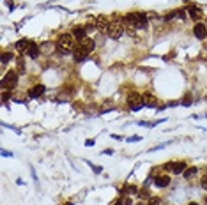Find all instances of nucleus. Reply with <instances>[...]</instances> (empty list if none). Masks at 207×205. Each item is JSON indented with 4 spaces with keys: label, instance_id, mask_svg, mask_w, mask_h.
Segmentation results:
<instances>
[{
    "label": "nucleus",
    "instance_id": "f257e3e1",
    "mask_svg": "<svg viewBox=\"0 0 207 205\" xmlns=\"http://www.w3.org/2000/svg\"><path fill=\"white\" fill-rule=\"evenodd\" d=\"M74 44H73V35L71 34H62L60 37H58V42H57V50H58V53H62V55H69V53H73L74 51Z\"/></svg>",
    "mask_w": 207,
    "mask_h": 205
},
{
    "label": "nucleus",
    "instance_id": "f03ea898",
    "mask_svg": "<svg viewBox=\"0 0 207 205\" xmlns=\"http://www.w3.org/2000/svg\"><path fill=\"white\" fill-rule=\"evenodd\" d=\"M124 18L129 19L138 30H145L147 25H149V16H147L145 12H129V14H126Z\"/></svg>",
    "mask_w": 207,
    "mask_h": 205
},
{
    "label": "nucleus",
    "instance_id": "7ed1b4c3",
    "mask_svg": "<svg viewBox=\"0 0 207 205\" xmlns=\"http://www.w3.org/2000/svg\"><path fill=\"white\" fill-rule=\"evenodd\" d=\"M18 76H19V73H16V71H9V73L2 78L0 87H2L4 90H12V88H16V85H18Z\"/></svg>",
    "mask_w": 207,
    "mask_h": 205
},
{
    "label": "nucleus",
    "instance_id": "20e7f679",
    "mask_svg": "<svg viewBox=\"0 0 207 205\" xmlns=\"http://www.w3.org/2000/svg\"><path fill=\"white\" fill-rule=\"evenodd\" d=\"M122 34H124V25H122V21H112L110 27L106 28V35H108L110 39H119V37H122Z\"/></svg>",
    "mask_w": 207,
    "mask_h": 205
},
{
    "label": "nucleus",
    "instance_id": "39448f33",
    "mask_svg": "<svg viewBox=\"0 0 207 205\" xmlns=\"http://www.w3.org/2000/svg\"><path fill=\"white\" fill-rule=\"evenodd\" d=\"M128 106H129V110H133V111H138L142 106H144V97L140 96V94H129L128 96Z\"/></svg>",
    "mask_w": 207,
    "mask_h": 205
},
{
    "label": "nucleus",
    "instance_id": "423d86ee",
    "mask_svg": "<svg viewBox=\"0 0 207 205\" xmlns=\"http://www.w3.org/2000/svg\"><path fill=\"white\" fill-rule=\"evenodd\" d=\"M193 34H195V37L197 39H206L207 37V27L204 23H195V27H193Z\"/></svg>",
    "mask_w": 207,
    "mask_h": 205
},
{
    "label": "nucleus",
    "instance_id": "0eeeda50",
    "mask_svg": "<svg viewBox=\"0 0 207 205\" xmlns=\"http://www.w3.org/2000/svg\"><path fill=\"white\" fill-rule=\"evenodd\" d=\"M188 14H190V18L191 19H195L197 23L202 19V16H204V12H202V9L200 7H197V5H191L190 9H188Z\"/></svg>",
    "mask_w": 207,
    "mask_h": 205
},
{
    "label": "nucleus",
    "instance_id": "6e6552de",
    "mask_svg": "<svg viewBox=\"0 0 207 205\" xmlns=\"http://www.w3.org/2000/svg\"><path fill=\"white\" fill-rule=\"evenodd\" d=\"M73 37H76L78 41H83L87 37V27H82V25L74 27L73 28Z\"/></svg>",
    "mask_w": 207,
    "mask_h": 205
},
{
    "label": "nucleus",
    "instance_id": "1a4fd4ad",
    "mask_svg": "<svg viewBox=\"0 0 207 205\" xmlns=\"http://www.w3.org/2000/svg\"><path fill=\"white\" fill-rule=\"evenodd\" d=\"M87 55H89V53H87L80 44H78V46L74 48V51H73V57H74V60H76V62H83V60L87 58Z\"/></svg>",
    "mask_w": 207,
    "mask_h": 205
},
{
    "label": "nucleus",
    "instance_id": "9d476101",
    "mask_svg": "<svg viewBox=\"0 0 207 205\" xmlns=\"http://www.w3.org/2000/svg\"><path fill=\"white\" fill-rule=\"evenodd\" d=\"M142 97H144V106H147V108H156V104H158V99H156V97H154L151 92L144 94Z\"/></svg>",
    "mask_w": 207,
    "mask_h": 205
},
{
    "label": "nucleus",
    "instance_id": "9b49d317",
    "mask_svg": "<svg viewBox=\"0 0 207 205\" xmlns=\"http://www.w3.org/2000/svg\"><path fill=\"white\" fill-rule=\"evenodd\" d=\"M170 172H172L174 175H182V173L186 172V163H184V161H177V163H174Z\"/></svg>",
    "mask_w": 207,
    "mask_h": 205
},
{
    "label": "nucleus",
    "instance_id": "f8f14e48",
    "mask_svg": "<svg viewBox=\"0 0 207 205\" xmlns=\"http://www.w3.org/2000/svg\"><path fill=\"white\" fill-rule=\"evenodd\" d=\"M96 27H97L99 30H105V32H106V28L110 27L108 18H106V16H97V18H96Z\"/></svg>",
    "mask_w": 207,
    "mask_h": 205
},
{
    "label": "nucleus",
    "instance_id": "ddd939ff",
    "mask_svg": "<svg viewBox=\"0 0 207 205\" xmlns=\"http://www.w3.org/2000/svg\"><path fill=\"white\" fill-rule=\"evenodd\" d=\"M80 46L87 51V53H90V51H94V48H96V42L92 41V39H89V37H85L83 41H80Z\"/></svg>",
    "mask_w": 207,
    "mask_h": 205
},
{
    "label": "nucleus",
    "instance_id": "4468645a",
    "mask_svg": "<svg viewBox=\"0 0 207 205\" xmlns=\"http://www.w3.org/2000/svg\"><path fill=\"white\" fill-rule=\"evenodd\" d=\"M44 90H46L44 85H35V87H32V88L28 90V96H30V97H41V96L44 94Z\"/></svg>",
    "mask_w": 207,
    "mask_h": 205
},
{
    "label": "nucleus",
    "instance_id": "2eb2a0df",
    "mask_svg": "<svg viewBox=\"0 0 207 205\" xmlns=\"http://www.w3.org/2000/svg\"><path fill=\"white\" fill-rule=\"evenodd\" d=\"M154 184H156V188H167L170 184V177L168 175H159V177L154 179Z\"/></svg>",
    "mask_w": 207,
    "mask_h": 205
},
{
    "label": "nucleus",
    "instance_id": "dca6fc26",
    "mask_svg": "<svg viewBox=\"0 0 207 205\" xmlns=\"http://www.w3.org/2000/svg\"><path fill=\"white\" fill-rule=\"evenodd\" d=\"M39 51H41V48H39L37 44L30 42V46H28V50H27V55H28L30 58H37V57H39Z\"/></svg>",
    "mask_w": 207,
    "mask_h": 205
},
{
    "label": "nucleus",
    "instance_id": "f3484780",
    "mask_svg": "<svg viewBox=\"0 0 207 205\" xmlns=\"http://www.w3.org/2000/svg\"><path fill=\"white\" fill-rule=\"evenodd\" d=\"M28 46H30V41H28V39H19V41L16 42V50H18V51H21V53H23V51H27V50H28Z\"/></svg>",
    "mask_w": 207,
    "mask_h": 205
},
{
    "label": "nucleus",
    "instance_id": "a211bd4d",
    "mask_svg": "<svg viewBox=\"0 0 207 205\" xmlns=\"http://www.w3.org/2000/svg\"><path fill=\"white\" fill-rule=\"evenodd\" d=\"M197 173H198V168L197 166H191V168H186V172L182 173V177L184 179H193Z\"/></svg>",
    "mask_w": 207,
    "mask_h": 205
},
{
    "label": "nucleus",
    "instance_id": "6ab92c4d",
    "mask_svg": "<svg viewBox=\"0 0 207 205\" xmlns=\"http://www.w3.org/2000/svg\"><path fill=\"white\" fill-rule=\"evenodd\" d=\"M120 193H126V195H138V189H136V186H124L122 189H120Z\"/></svg>",
    "mask_w": 207,
    "mask_h": 205
},
{
    "label": "nucleus",
    "instance_id": "aec40b11",
    "mask_svg": "<svg viewBox=\"0 0 207 205\" xmlns=\"http://www.w3.org/2000/svg\"><path fill=\"white\" fill-rule=\"evenodd\" d=\"M11 60H14L12 53H9V51H4V53H2V62H4V64H7V62H11Z\"/></svg>",
    "mask_w": 207,
    "mask_h": 205
},
{
    "label": "nucleus",
    "instance_id": "412c9836",
    "mask_svg": "<svg viewBox=\"0 0 207 205\" xmlns=\"http://www.w3.org/2000/svg\"><path fill=\"white\" fill-rule=\"evenodd\" d=\"M138 196H140V200H145V198H151V193H149V189L145 188V189L138 191Z\"/></svg>",
    "mask_w": 207,
    "mask_h": 205
},
{
    "label": "nucleus",
    "instance_id": "4be33fe9",
    "mask_svg": "<svg viewBox=\"0 0 207 205\" xmlns=\"http://www.w3.org/2000/svg\"><path fill=\"white\" fill-rule=\"evenodd\" d=\"M18 73L21 74V73H25V60L23 58H19L18 60Z\"/></svg>",
    "mask_w": 207,
    "mask_h": 205
},
{
    "label": "nucleus",
    "instance_id": "5701e85b",
    "mask_svg": "<svg viewBox=\"0 0 207 205\" xmlns=\"http://www.w3.org/2000/svg\"><path fill=\"white\" fill-rule=\"evenodd\" d=\"M161 204V198L159 196H152V198H149V204L147 205H159Z\"/></svg>",
    "mask_w": 207,
    "mask_h": 205
},
{
    "label": "nucleus",
    "instance_id": "b1692460",
    "mask_svg": "<svg viewBox=\"0 0 207 205\" xmlns=\"http://www.w3.org/2000/svg\"><path fill=\"white\" fill-rule=\"evenodd\" d=\"M87 165H89V166L94 170V173H101V172H103V168H101V166H96V165H92L90 161H87Z\"/></svg>",
    "mask_w": 207,
    "mask_h": 205
},
{
    "label": "nucleus",
    "instance_id": "393cba45",
    "mask_svg": "<svg viewBox=\"0 0 207 205\" xmlns=\"http://www.w3.org/2000/svg\"><path fill=\"white\" fill-rule=\"evenodd\" d=\"M0 154H2V156H4V158H12V156H14V154H12V152H9V150H4V149H2V150H0Z\"/></svg>",
    "mask_w": 207,
    "mask_h": 205
},
{
    "label": "nucleus",
    "instance_id": "a878e982",
    "mask_svg": "<svg viewBox=\"0 0 207 205\" xmlns=\"http://www.w3.org/2000/svg\"><path fill=\"white\" fill-rule=\"evenodd\" d=\"M2 101H4V103H7V101H9V92H7V90H4V92H2Z\"/></svg>",
    "mask_w": 207,
    "mask_h": 205
},
{
    "label": "nucleus",
    "instance_id": "bb28decb",
    "mask_svg": "<svg viewBox=\"0 0 207 205\" xmlns=\"http://www.w3.org/2000/svg\"><path fill=\"white\" fill-rule=\"evenodd\" d=\"M182 104H184V106H190V104H191V96H186L184 101H182Z\"/></svg>",
    "mask_w": 207,
    "mask_h": 205
},
{
    "label": "nucleus",
    "instance_id": "cd10ccee",
    "mask_svg": "<svg viewBox=\"0 0 207 205\" xmlns=\"http://www.w3.org/2000/svg\"><path fill=\"white\" fill-rule=\"evenodd\" d=\"M200 186H202L204 189H207V175H206V177H202V181H200Z\"/></svg>",
    "mask_w": 207,
    "mask_h": 205
},
{
    "label": "nucleus",
    "instance_id": "c85d7f7f",
    "mask_svg": "<svg viewBox=\"0 0 207 205\" xmlns=\"http://www.w3.org/2000/svg\"><path fill=\"white\" fill-rule=\"evenodd\" d=\"M122 202H124V205H133V200L131 198H124Z\"/></svg>",
    "mask_w": 207,
    "mask_h": 205
},
{
    "label": "nucleus",
    "instance_id": "c756f323",
    "mask_svg": "<svg viewBox=\"0 0 207 205\" xmlns=\"http://www.w3.org/2000/svg\"><path fill=\"white\" fill-rule=\"evenodd\" d=\"M94 143H96V142H94V140H92V138H90V140H87V142H85V145H87V147H92V145H94Z\"/></svg>",
    "mask_w": 207,
    "mask_h": 205
},
{
    "label": "nucleus",
    "instance_id": "7c9ffc66",
    "mask_svg": "<svg viewBox=\"0 0 207 205\" xmlns=\"http://www.w3.org/2000/svg\"><path fill=\"white\" fill-rule=\"evenodd\" d=\"M138 140H140L138 136H131V138H128V142H138Z\"/></svg>",
    "mask_w": 207,
    "mask_h": 205
},
{
    "label": "nucleus",
    "instance_id": "2f4dec72",
    "mask_svg": "<svg viewBox=\"0 0 207 205\" xmlns=\"http://www.w3.org/2000/svg\"><path fill=\"white\" fill-rule=\"evenodd\" d=\"M113 205H124V202H122V200H115V202H113Z\"/></svg>",
    "mask_w": 207,
    "mask_h": 205
},
{
    "label": "nucleus",
    "instance_id": "473e14b6",
    "mask_svg": "<svg viewBox=\"0 0 207 205\" xmlns=\"http://www.w3.org/2000/svg\"><path fill=\"white\" fill-rule=\"evenodd\" d=\"M136 205H145V202H142V200H140V202H138Z\"/></svg>",
    "mask_w": 207,
    "mask_h": 205
},
{
    "label": "nucleus",
    "instance_id": "72a5a7b5",
    "mask_svg": "<svg viewBox=\"0 0 207 205\" xmlns=\"http://www.w3.org/2000/svg\"><path fill=\"white\" fill-rule=\"evenodd\" d=\"M190 205H198V204H197V202H191V204H190Z\"/></svg>",
    "mask_w": 207,
    "mask_h": 205
},
{
    "label": "nucleus",
    "instance_id": "f704fd0d",
    "mask_svg": "<svg viewBox=\"0 0 207 205\" xmlns=\"http://www.w3.org/2000/svg\"><path fill=\"white\" fill-rule=\"evenodd\" d=\"M204 204H206V205H207V196H206V198H204Z\"/></svg>",
    "mask_w": 207,
    "mask_h": 205
}]
</instances>
